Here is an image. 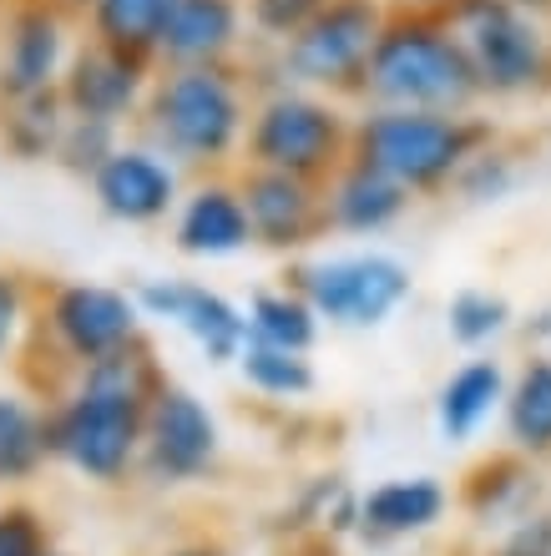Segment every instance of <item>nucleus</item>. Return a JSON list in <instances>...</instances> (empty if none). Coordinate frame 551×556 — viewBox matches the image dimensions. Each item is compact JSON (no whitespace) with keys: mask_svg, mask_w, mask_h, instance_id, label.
<instances>
[{"mask_svg":"<svg viewBox=\"0 0 551 556\" xmlns=\"http://www.w3.org/2000/svg\"><path fill=\"white\" fill-rule=\"evenodd\" d=\"M51 329L72 359L97 365L137 339V304L127 293L102 289V283H66L51 299Z\"/></svg>","mask_w":551,"mask_h":556,"instance_id":"9d476101","label":"nucleus"},{"mask_svg":"<svg viewBox=\"0 0 551 556\" xmlns=\"http://www.w3.org/2000/svg\"><path fill=\"white\" fill-rule=\"evenodd\" d=\"M72 15L57 11L51 0H11L0 11V91L15 97H41L57 91L72 61Z\"/></svg>","mask_w":551,"mask_h":556,"instance_id":"6e6552de","label":"nucleus"},{"mask_svg":"<svg viewBox=\"0 0 551 556\" xmlns=\"http://www.w3.org/2000/svg\"><path fill=\"white\" fill-rule=\"evenodd\" d=\"M116 127L112 122H91V117H72L66 122V132H61V147H57V162L66 173L76 177H97L102 173V162L116 152Z\"/></svg>","mask_w":551,"mask_h":556,"instance_id":"a878e982","label":"nucleus"},{"mask_svg":"<svg viewBox=\"0 0 551 556\" xmlns=\"http://www.w3.org/2000/svg\"><path fill=\"white\" fill-rule=\"evenodd\" d=\"M238 365H243V380L263 395H309L314 390V369L304 365V354L293 350H274V344H259V339H248L243 354H238Z\"/></svg>","mask_w":551,"mask_h":556,"instance_id":"393cba45","label":"nucleus"},{"mask_svg":"<svg viewBox=\"0 0 551 556\" xmlns=\"http://www.w3.org/2000/svg\"><path fill=\"white\" fill-rule=\"evenodd\" d=\"M314 334H320V314L304 293H259L248 308V339H259V344L304 354Z\"/></svg>","mask_w":551,"mask_h":556,"instance_id":"4be33fe9","label":"nucleus"},{"mask_svg":"<svg viewBox=\"0 0 551 556\" xmlns=\"http://www.w3.org/2000/svg\"><path fill=\"white\" fill-rule=\"evenodd\" d=\"M243 207L253 223V243L263 249H299L320 233L324 223V198L309 177L274 173V167H248L243 173Z\"/></svg>","mask_w":551,"mask_h":556,"instance_id":"9b49d317","label":"nucleus"},{"mask_svg":"<svg viewBox=\"0 0 551 556\" xmlns=\"http://www.w3.org/2000/svg\"><path fill=\"white\" fill-rule=\"evenodd\" d=\"M248 243H253V223H248V207L238 188L203 182L183 203V218H177V249L183 253L218 258V253H238Z\"/></svg>","mask_w":551,"mask_h":556,"instance_id":"f3484780","label":"nucleus"},{"mask_svg":"<svg viewBox=\"0 0 551 556\" xmlns=\"http://www.w3.org/2000/svg\"><path fill=\"white\" fill-rule=\"evenodd\" d=\"M152 72L158 66H142V61L122 56L102 41H82L66 61V76H61V97H66V112L72 117H91V122H132L147 102V87H152Z\"/></svg>","mask_w":551,"mask_h":556,"instance_id":"1a4fd4ad","label":"nucleus"},{"mask_svg":"<svg viewBox=\"0 0 551 556\" xmlns=\"http://www.w3.org/2000/svg\"><path fill=\"white\" fill-rule=\"evenodd\" d=\"M491 147V127L465 112H415V106H370L354 122L349 162H364L405 192H436Z\"/></svg>","mask_w":551,"mask_h":556,"instance_id":"7ed1b4c3","label":"nucleus"},{"mask_svg":"<svg viewBox=\"0 0 551 556\" xmlns=\"http://www.w3.org/2000/svg\"><path fill=\"white\" fill-rule=\"evenodd\" d=\"M46 455V425L21 395H0V481H26Z\"/></svg>","mask_w":551,"mask_h":556,"instance_id":"b1692460","label":"nucleus"},{"mask_svg":"<svg viewBox=\"0 0 551 556\" xmlns=\"http://www.w3.org/2000/svg\"><path fill=\"white\" fill-rule=\"evenodd\" d=\"M0 556H41V531L26 511L0 516Z\"/></svg>","mask_w":551,"mask_h":556,"instance_id":"c756f323","label":"nucleus"},{"mask_svg":"<svg viewBox=\"0 0 551 556\" xmlns=\"http://www.w3.org/2000/svg\"><path fill=\"white\" fill-rule=\"evenodd\" d=\"M516 5H526V11H537V15L551 11V0H516Z\"/></svg>","mask_w":551,"mask_h":556,"instance_id":"473e14b6","label":"nucleus"},{"mask_svg":"<svg viewBox=\"0 0 551 556\" xmlns=\"http://www.w3.org/2000/svg\"><path fill=\"white\" fill-rule=\"evenodd\" d=\"M137 304L147 314H158V319L183 324L208 359H238L248 344V319L213 289H198V283H147L137 293Z\"/></svg>","mask_w":551,"mask_h":556,"instance_id":"4468645a","label":"nucleus"},{"mask_svg":"<svg viewBox=\"0 0 551 556\" xmlns=\"http://www.w3.org/2000/svg\"><path fill=\"white\" fill-rule=\"evenodd\" d=\"M486 97H531L551 81V36L516 0H455L446 11Z\"/></svg>","mask_w":551,"mask_h":556,"instance_id":"39448f33","label":"nucleus"},{"mask_svg":"<svg viewBox=\"0 0 551 556\" xmlns=\"http://www.w3.org/2000/svg\"><path fill=\"white\" fill-rule=\"evenodd\" d=\"M21 319H26V283H21L15 274H0V359H5V350H11Z\"/></svg>","mask_w":551,"mask_h":556,"instance_id":"c85d7f7f","label":"nucleus"},{"mask_svg":"<svg viewBox=\"0 0 551 556\" xmlns=\"http://www.w3.org/2000/svg\"><path fill=\"white\" fill-rule=\"evenodd\" d=\"M248 5L243 0H177L162 30L158 66H233L243 51Z\"/></svg>","mask_w":551,"mask_h":556,"instance_id":"f8f14e48","label":"nucleus"},{"mask_svg":"<svg viewBox=\"0 0 551 556\" xmlns=\"http://www.w3.org/2000/svg\"><path fill=\"white\" fill-rule=\"evenodd\" d=\"M248 5V30L268 46H289L329 0H243Z\"/></svg>","mask_w":551,"mask_h":556,"instance_id":"cd10ccee","label":"nucleus"},{"mask_svg":"<svg viewBox=\"0 0 551 556\" xmlns=\"http://www.w3.org/2000/svg\"><path fill=\"white\" fill-rule=\"evenodd\" d=\"M51 5H57V11H66L72 21H87V11L97 5V0H51Z\"/></svg>","mask_w":551,"mask_h":556,"instance_id":"2f4dec72","label":"nucleus"},{"mask_svg":"<svg viewBox=\"0 0 551 556\" xmlns=\"http://www.w3.org/2000/svg\"><path fill=\"white\" fill-rule=\"evenodd\" d=\"M97 203L122 223H158L177 203V177L152 147H116L91 177Z\"/></svg>","mask_w":551,"mask_h":556,"instance_id":"ddd939ff","label":"nucleus"},{"mask_svg":"<svg viewBox=\"0 0 551 556\" xmlns=\"http://www.w3.org/2000/svg\"><path fill=\"white\" fill-rule=\"evenodd\" d=\"M501 400H506V375H501V365H491V359H471V365L455 369V375L446 380L440 405H436V420L450 440H465L486 425V415H491Z\"/></svg>","mask_w":551,"mask_h":556,"instance_id":"aec40b11","label":"nucleus"},{"mask_svg":"<svg viewBox=\"0 0 551 556\" xmlns=\"http://www.w3.org/2000/svg\"><path fill=\"white\" fill-rule=\"evenodd\" d=\"M446 319H450V334L461 339V344H486V339H496L501 329H506L511 304L501 299V293L465 289V293H455V299H450Z\"/></svg>","mask_w":551,"mask_h":556,"instance_id":"bb28decb","label":"nucleus"},{"mask_svg":"<svg viewBox=\"0 0 551 556\" xmlns=\"http://www.w3.org/2000/svg\"><path fill=\"white\" fill-rule=\"evenodd\" d=\"M248 167H274L309 182H324L349 162L354 122L320 91H274L248 117Z\"/></svg>","mask_w":551,"mask_h":556,"instance_id":"20e7f679","label":"nucleus"},{"mask_svg":"<svg viewBox=\"0 0 551 556\" xmlns=\"http://www.w3.org/2000/svg\"><path fill=\"white\" fill-rule=\"evenodd\" d=\"M0 102H5V91H0Z\"/></svg>","mask_w":551,"mask_h":556,"instance_id":"c9c22d12","label":"nucleus"},{"mask_svg":"<svg viewBox=\"0 0 551 556\" xmlns=\"http://www.w3.org/2000/svg\"><path fill=\"white\" fill-rule=\"evenodd\" d=\"M5 5H11V0H0V11H5Z\"/></svg>","mask_w":551,"mask_h":556,"instance_id":"f704fd0d","label":"nucleus"},{"mask_svg":"<svg viewBox=\"0 0 551 556\" xmlns=\"http://www.w3.org/2000/svg\"><path fill=\"white\" fill-rule=\"evenodd\" d=\"M173 11L177 0H97L87 11V36L122 51V56L142 61V66H158L162 30H167Z\"/></svg>","mask_w":551,"mask_h":556,"instance_id":"a211bd4d","label":"nucleus"},{"mask_svg":"<svg viewBox=\"0 0 551 556\" xmlns=\"http://www.w3.org/2000/svg\"><path fill=\"white\" fill-rule=\"evenodd\" d=\"M147 147L188 167H218L248 137L238 66H158L137 112Z\"/></svg>","mask_w":551,"mask_h":556,"instance_id":"f03ea898","label":"nucleus"},{"mask_svg":"<svg viewBox=\"0 0 551 556\" xmlns=\"http://www.w3.org/2000/svg\"><path fill=\"white\" fill-rule=\"evenodd\" d=\"M390 11H436V15H446L455 0H385Z\"/></svg>","mask_w":551,"mask_h":556,"instance_id":"7c9ffc66","label":"nucleus"},{"mask_svg":"<svg viewBox=\"0 0 551 556\" xmlns=\"http://www.w3.org/2000/svg\"><path fill=\"white\" fill-rule=\"evenodd\" d=\"M410 192L400 182H390L385 173L364 167V162H345L339 173L329 177V192H324V218L339 233H379L390 228L400 213H405Z\"/></svg>","mask_w":551,"mask_h":556,"instance_id":"dca6fc26","label":"nucleus"},{"mask_svg":"<svg viewBox=\"0 0 551 556\" xmlns=\"http://www.w3.org/2000/svg\"><path fill=\"white\" fill-rule=\"evenodd\" d=\"M506 420L522 451H551V359H531L506 395Z\"/></svg>","mask_w":551,"mask_h":556,"instance_id":"5701e85b","label":"nucleus"},{"mask_svg":"<svg viewBox=\"0 0 551 556\" xmlns=\"http://www.w3.org/2000/svg\"><path fill=\"white\" fill-rule=\"evenodd\" d=\"M66 122H72V112H66L61 87L41 91V97H15V102H0V142L21 162H57Z\"/></svg>","mask_w":551,"mask_h":556,"instance_id":"6ab92c4d","label":"nucleus"},{"mask_svg":"<svg viewBox=\"0 0 551 556\" xmlns=\"http://www.w3.org/2000/svg\"><path fill=\"white\" fill-rule=\"evenodd\" d=\"M370 106H415V112H471L486 97L465 56L461 36L436 11H390L364 72Z\"/></svg>","mask_w":551,"mask_h":556,"instance_id":"f257e3e1","label":"nucleus"},{"mask_svg":"<svg viewBox=\"0 0 551 556\" xmlns=\"http://www.w3.org/2000/svg\"><path fill=\"white\" fill-rule=\"evenodd\" d=\"M142 440H147V451H152V460H158V470H167V476H198L213 460V451H218V425H213V415L188 390L167 384V390H158L152 410H147Z\"/></svg>","mask_w":551,"mask_h":556,"instance_id":"2eb2a0df","label":"nucleus"},{"mask_svg":"<svg viewBox=\"0 0 551 556\" xmlns=\"http://www.w3.org/2000/svg\"><path fill=\"white\" fill-rule=\"evenodd\" d=\"M304 293L320 319L345 329H375L410 299V274L390 253H354V258H324L299 274Z\"/></svg>","mask_w":551,"mask_h":556,"instance_id":"0eeeda50","label":"nucleus"},{"mask_svg":"<svg viewBox=\"0 0 551 556\" xmlns=\"http://www.w3.org/2000/svg\"><path fill=\"white\" fill-rule=\"evenodd\" d=\"M440 511H446V491L430 476H415V481H390L370 491L360 506V521L375 536H410V531H425L430 521H440Z\"/></svg>","mask_w":551,"mask_h":556,"instance_id":"412c9836","label":"nucleus"},{"mask_svg":"<svg viewBox=\"0 0 551 556\" xmlns=\"http://www.w3.org/2000/svg\"><path fill=\"white\" fill-rule=\"evenodd\" d=\"M385 21H390L385 0H329L289 46H278V72L299 91L360 97Z\"/></svg>","mask_w":551,"mask_h":556,"instance_id":"423d86ee","label":"nucleus"},{"mask_svg":"<svg viewBox=\"0 0 551 556\" xmlns=\"http://www.w3.org/2000/svg\"><path fill=\"white\" fill-rule=\"evenodd\" d=\"M177 556H203V552H177Z\"/></svg>","mask_w":551,"mask_h":556,"instance_id":"72a5a7b5","label":"nucleus"}]
</instances>
